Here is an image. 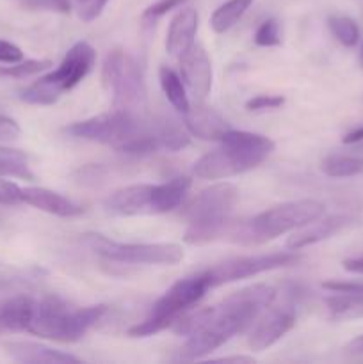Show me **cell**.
<instances>
[{
  "mask_svg": "<svg viewBox=\"0 0 363 364\" xmlns=\"http://www.w3.org/2000/svg\"><path fill=\"white\" fill-rule=\"evenodd\" d=\"M180 77L194 103H205L212 91L214 68L212 59L201 45H194L180 57Z\"/></svg>",
  "mask_w": 363,
  "mask_h": 364,
  "instance_id": "cell-13",
  "label": "cell"
},
{
  "mask_svg": "<svg viewBox=\"0 0 363 364\" xmlns=\"http://www.w3.org/2000/svg\"><path fill=\"white\" fill-rule=\"evenodd\" d=\"M0 329H2V327H0Z\"/></svg>",
  "mask_w": 363,
  "mask_h": 364,
  "instance_id": "cell-48",
  "label": "cell"
},
{
  "mask_svg": "<svg viewBox=\"0 0 363 364\" xmlns=\"http://www.w3.org/2000/svg\"><path fill=\"white\" fill-rule=\"evenodd\" d=\"M362 141H363V124L362 127L354 128V130L347 132V134L342 137V142H344V144H349V146H356L358 142H362Z\"/></svg>",
  "mask_w": 363,
  "mask_h": 364,
  "instance_id": "cell-41",
  "label": "cell"
},
{
  "mask_svg": "<svg viewBox=\"0 0 363 364\" xmlns=\"http://www.w3.org/2000/svg\"><path fill=\"white\" fill-rule=\"evenodd\" d=\"M52 66V60L48 59H23L16 64H7V66H0V77L6 78H21L34 77V75L43 73Z\"/></svg>",
  "mask_w": 363,
  "mask_h": 364,
  "instance_id": "cell-30",
  "label": "cell"
},
{
  "mask_svg": "<svg viewBox=\"0 0 363 364\" xmlns=\"http://www.w3.org/2000/svg\"><path fill=\"white\" fill-rule=\"evenodd\" d=\"M88 245L109 263L121 265H178L184 259V247L178 244L157 242V244H135L116 242L103 235H89Z\"/></svg>",
  "mask_w": 363,
  "mask_h": 364,
  "instance_id": "cell-9",
  "label": "cell"
},
{
  "mask_svg": "<svg viewBox=\"0 0 363 364\" xmlns=\"http://www.w3.org/2000/svg\"><path fill=\"white\" fill-rule=\"evenodd\" d=\"M327 28L333 34V38L345 48H354L362 39L358 23L351 16L345 14H331L327 16Z\"/></svg>",
  "mask_w": 363,
  "mask_h": 364,
  "instance_id": "cell-28",
  "label": "cell"
},
{
  "mask_svg": "<svg viewBox=\"0 0 363 364\" xmlns=\"http://www.w3.org/2000/svg\"><path fill=\"white\" fill-rule=\"evenodd\" d=\"M18 201L60 219H70L84 213V206L45 187H18Z\"/></svg>",
  "mask_w": 363,
  "mask_h": 364,
  "instance_id": "cell-15",
  "label": "cell"
},
{
  "mask_svg": "<svg viewBox=\"0 0 363 364\" xmlns=\"http://www.w3.org/2000/svg\"><path fill=\"white\" fill-rule=\"evenodd\" d=\"M159 80L160 87H162L164 96L167 98V102L171 103L177 112H180L184 116L189 109H191V100H189L187 87H185L184 80H182L180 75L169 66H160L159 68Z\"/></svg>",
  "mask_w": 363,
  "mask_h": 364,
  "instance_id": "cell-23",
  "label": "cell"
},
{
  "mask_svg": "<svg viewBox=\"0 0 363 364\" xmlns=\"http://www.w3.org/2000/svg\"><path fill=\"white\" fill-rule=\"evenodd\" d=\"M285 98L280 95H256L246 102V109L249 112H265V110L281 109Z\"/></svg>",
  "mask_w": 363,
  "mask_h": 364,
  "instance_id": "cell-34",
  "label": "cell"
},
{
  "mask_svg": "<svg viewBox=\"0 0 363 364\" xmlns=\"http://www.w3.org/2000/svg\"><path fill=\"white\" fill-rule=\"evenodd\" d=\"M276 299V290L265 283H256L233 291L219 304L212 306V315L203 331L187 338L178 350L180 361H201L237 334L246 333L260 313Z\"/></svg>",
  "mask_w": 363,
  "mask_h": 364,
  "instance_id": "cell-1",
  "label": "cell"
},
{
  "mask_svg": "<svg viewBox=\"0 0 363 364\" xmlns=\"http://www.w3.org/2000/svg\"><path fill=\"white\" fill-rule=\"evenodd\" d=\"M102 82L110 95L112 109L146 114L148 91L137 57L123 48L109 50L102 64Z\"/></svg>",
  "mask_w": 363,
  "mask_h": 364,
  "instance_id": "cell-8",
  "label": "cell"
},
{
  "mask_svg": "<svg viewBox=\"0 0 363 364\" xmlns=\"http://www.w3.org/2000/svg\"><path fill=\"white\" fill-rule=\"evenodd\" d=\"M301 259L298 251L283 252H265V255H253V256H238V258L226 259L223 263H217L216 267L209 269L210 283L212 288L223 287V284L235 283V281L249 279V277L260 276L263 272H270V270L285 269V267H292Z\"/></svg>",
  "mask_w": 363,
  "mask_h": 364,
  "instance_id": "cell-11",
  "label": "cell"
},
{
  "mask_svg": "<svg viewBox=\"0 0 363 364\" xmlns=\"http://www.w3.org/2000/svg\"><path fill=\"white\" fill-rule=\"evenodd\" d=\"M322 288L327 291L363 295V283H356V281H326V283L322 284Z\"/></svg>",
  "mask_w": 363,
  "mask_h": 364,
  "instance_id": "cell-39",
  "label": "cell"
},
{
  "mask_svg": "<svg viewBox=\"0 0 363 364\" xmlns=\"http://www.w3.org/2000/svg\"><path fill=\"white\" fill-rule=\"evenodd\" d=\"M18 4L28 11H48L57 14H68L73 7L71 0H18Z\"/></svg>",
  "mask_w": 363,
  "mask_h": 364,
  "instance_id": "cell-33",
  "label": "cell"
},
{
  "mask_svg": "<svg viewBox=\"0 0 363 364\" xmlns=\"http://www.w3.org/2000/svg\"><path fill=\"white\" fill-rule=\"evenodd\" d=\"M210 315H212V306L209 308H199V309H189L187 313L180 316L177 322L173 323L171 329L178 334V336L191 338L194 334H198L199 331H203L209 323Z\"/></svg>",
  "mask_w": 363,
  "mask_h": 364,
  "instance_id": "cell-29",
  "label": "cell"
},
{
  "mask_svg": "<svg viewBox=\"0 0 363 364\" xmlns=\"http://www.w3.org/2000/svg\"><path fill=\"white\" fill-rule=\"evenodd\" d=\"M347 223L349 219L344 215H320L319 219L312 220V223L292 231V235L287 240V249L301 251V249L310 247V245L327 240L335 233H338Z\"/></svg>",
  "mask_w": 363,
  "mask_h": 364,
  "instance_id": "cell-18",
  "label": "cell"
},
{
  "mask_svg": "<svg viewBox=\"0 0 363 364\" xmlns=\"http://www.w3.org/2000/svg\"><path fill=\"white\" fill-rule=\"evenodd\" d=\"M253 0H226L224 4H221L216 11L210 16V27L216 34H224V32L230 31L231 27L241 21V18L244 16L246 11L251 7Z\"/></svg>",
  "mask_w": 363,
  "mask_h": 364,
  "instance_id": "cell-25",
  "label": "cell"
},
{
  "mask_svg": "<svg viewBox=\"0 0 363 364\" xmlns=\"http://www.w3.org/2000/svg\"><path fill=\"white\" fill-rule=\"evenodd\" d=\"M191 178L177 176L164 183L155 185V203H157V215L174 212L184 205L189 191H191Z\"/></svg>",
  "mask_w": 363,
  "mask_h": 364,
  "instance_id": "cell-21",
  "label": "cell"
},
{
  "mask_svg": "<svg viewBox=\"0 0 363 364\" xmlns=\"http://www.w3.org/2000/svg\"><path fill=\"white\" fill-rule=\"evenodd\" d=\"M330 297L324 299L327 315L335 322H347V320L363 318V295L342 294L330 291Z\"/></svg>",
  "mask_w": 363,
  "mask_h": 364,
  "instance_id": "cell-22",
  "label": "cell"
},
{
  "mask_svg": "<svg viewBox=\"0 0 363 364\" xmlns=\"http://www.w3.org/2000/svg\"><path fill=\"white\" fill-rule=\"evenodd\" d=\"M238 201V188L221 181L203 188L194 199L182 206L180 217L187 223L184 242L189 245H205L223 237H230L231 212Z\"/></svg>",
  "mask_w": 363,
  "mask_h": 364,
  "instance_id": "cell-3",
  "label": "cell"
},
{
  "mask_svg": "<svg viewBox=\"0 0 363 364\" xmlns=\"http://www.w3.org/2000/svg\"><path fill=\"white\" fill-rule=\"evenodd\" d=\"M21 137V127L16 119L0 114V142H14Z\"/></svg>",
  "mask_w": 363,
  "mask_h": 364,
  "instance_id": "cell-36",
  "label": "cell"
},
{
  "mask_svg": "<svg viewBox=\"0 0 363 364\" xmlns=\"http://www.w3.org/2000/svg\"><path fill=\"white\" fill-rule=\"evenodd\" d=\"M199 27V14L194 7H184L177 11L169 21L166 34V50L171 57L180 59L185 52L196 45V34Z\"/></svg>",
  "mask_w": 363,
  "mask_h": 364,
  "instance_id": "cell-17",
  "label": "cell"
},
{
  "mask_svg": "<svg viewBox=\"0 0 363 364\" xmlns=\"http://www.w3.org/2000/svg\"><path fill=\"white\" fill-rule=\"evenodd\" d=\"M144 124V114L112 109L110 112L98 114V116L88 117L84 121L68 124L64 132L73 139L98 142V144L112 146L114 149H117L123 142L134 137Z\"/></svg>",
  "mask_w": 363,
  "mask_h": 364,
  "instance_id": "cell-10",
  "label": "cell"
},
{
  "mask_svg": "<svg viewBox=\"0 0 363 364\" xmlns=\"http://www.w3.org/2000/svg\"><path fill=\"white\" fill-rule=\"evenodd\" d=\"M152 124L153 130H155L157 139H159L160 142V148H162L164 151L177 153L191 146V134L185 130V127L182 128L177 121L167 117V119L153 121Z\"/></svg>",
  "mask_w": 363,
  "mask_h": 364,
  "instance_id": "cell-24",
  "label": "cell"
},
{
  "mask_svg": "<svg viewBox=\"0 0 363 364\" xmlns=\"http://www.w3.org/2000/svg\"><path fill=\"white\" fill-rule=\"evenodd\" d=\"M36 299L31 295H14L0 302V327L11 333H27L34 313Z\"/></svg>",
  "mask_w": 363,
  "mask_h": 364,
  "instance_id": "cell-20",
  "label": "cell"
},
{
  "mask_svg": "<svg viewBox=\"0 0 363 364\" xmlns=\"http://www.w3.org/2000/svg\"><path fill=\"white\" fill-rule=\"evenodd\" d=\"M105 313V304L70 308L57 295H45L36 301L27 333L60 343H75L82 340Z\"/></svg>",
  "mask_w": 363,
  "mask_h": 364,
  "instance_id": "cell-4",
  "label": "cell"
},
{
  "mask_svg": "<svg viewBox=\"0 0 363 364\" xmlns=\"http://www.w3.org/2000/svg\"><path fill=\"white\" fill-rule=\"evenodd\" d=\"M344 269L351 274H358V276H363V256H352V258H347L342 262Z\"/></svg>",
  "mask_w": 363,
  "mask_h": 364,
  "instance_id": "cell-40",
  "label": "cell"
},
{
  "mask_svg": "<svg viewBox=\"0 0 363 364\" xmlns=\"http://www.w3.org/2000/svg\"><path fill=\"white\" fill-rule=\"evenodd\" d=\"M217 361H233V363H253L255 359L249 358V355H224V358H219Z\"/></svg>",
  "mask_w": 363,
  "mask_h": 364,
  "instance_id": "cell-43",
  "label": "cell"
},
{
  "mask_svg": "<svg viewBox=\"0 0 363 364\" xmlns=\"http://www.w3.org/2000/svg\"><path fill=\"white\" fill-rule=\"evenodd\" d=\"M107 4H109V0H80L75 6H77L78 18L84 23H91V21H95L103 13Z\"/></svg>",
  "mask_w": 363,
  "mask_h": 364,
  "instance_id": "cell-35",
  "label": "cell"
},
{
  "mask_svg": "<svg viewBox=\"0 0 363 364\" xmlns=\"http://www.w3.org/2000/svg\"><path fill=\"white\" fill-rule=\"evenodd\" d=\"M103 206L110 213L121 217L135 215H157L155 185L153 183H134L121 187L107 196Z\"/></svg>",
  "mask_w": 363,
  "mask_h": 364,
  "instance_id": "cell-14",
  "label": "cell"
},
{
  "mask_svg": "<svg viewBox=\"0 0 363 364\" xmlns=\"http://www.w3.org/2000/svg\"><path fill=\"white\" fill-rule=\"evenodd\" d=\"M356 151H358V153H363V141H362V142H358V144H356Z\"/></svg>",
  "mask_w": 363,
  "mask_h": 364,
  "instance_id": "cell-46",
  "label": "cell"
},
{
  "mask_svg": "<svg viewBox=\"0 0 363 364\" xmlns=\"http://www.w3.org/2000/svg\"><path fill=\"white\" fill-rule=\"evenodd\" d=\"M95 63L96 50L88 41H77L68 50L56 70L48 71L38 80L28 84L27 87L21 89L18 98L28 105H53L59 102L64 92L77 87L91 73Z\"/></svg>",
  "mask_w": 363,
  "mask_h": 364,
  "instance_id": "cell-6",
  "label": "cell"
},
{
  "mask_svg": "<svg viewBox=\"0 0 363 364\" xmlns=\"http://www.w3.org/2000/svg\"><path fill=\"white\" fill-rule=\"evenodd\" d=\"M320 169L330 178H352L363 173V159L358 155H327Z\"/></svg>",
  "mask_w": 363,
  "mask_h": 364,
  "instance_id": "cell-27",
  "label": "cell"
},
{
  "mask_svg": "<svg viewBox=\"0 0 363 364\" xmlns=\"http://www.w3.org/2000/svg\"><path fill=\"white\" fill-rule=\"evenodd\" d=\"M23 60V52L14 43L0 39V63L2 64H16Z\"/></svg>",
  "mask_w": 363,
  "mask_h": 364,
  "instance_id": "cell-38",
  "label": "cell"
},
{
  "mask_svg": "<svg viewBox=\"0 0 363 364\" xmlns=\"http://www.w3.org/2000/svg\"><path fill=\"white\" fill-rule=\"evenodd\" d=\"M324 212L326 206L317 199L281 203L258 213L248 223H233L230 238L238 244H263L319 219Z\"/></svg>",
  "mask_w": 363,
  "mask_h": 364,
  "instance_id": "cell-5",
  "label": "cell"
},
{
  "mask_svg": "<svg viewBox=\"0 0 363 364\" xmlns=\"http://www.w3.org/2000/svg\"><path fill=\"white\" fill-rule=\"evenodd\" d=\"M182 2H184V0H157L155 4H152V6L144 11L142 18H144V20H157V18L164 16V14L169 13L171 9L180 6Z\"/></svg>",
  "mask_w": 363,
  "mask_h": 364,
  "instance_id": "cell-37",
  "label": "cell"
},
{
  "mask_svg": "<svg viewBox=\"0 0 363 364\" xmlns=\"http://www.w3.org/2000/svg\"><path fill=\"white\" fill-rule=\"evenodd\" d=\"M182 117H184L185 130L199 141L219 142L223 135L231 128L217 110H214L212 107H206L205 103L191 105V109Z\"/></svg>",
  "mask_w": 363,
  "mask_h": 364,
  "instance_id": "cell-16",
  "label": "cell"
},
{
  "mask_svg": "<svg viewBox=\"0 0 363 364\" xmlns=\"http://www.w3.org/2000/svg\"><path fill=\"white\" fill-rule=\"evenodd\" d=\"M253 41L256 46L262 48H273V46L281 45V25L276 18H267L256 27Z\"/></svg>",
  "mask_w": 363,
  "mask_h": 364,
  "instance_id": "cell-32",
  "label": "cell"
},
{
  "mask_svg": "<svg viewBox=\"0 0 363 364\" xmlns=\"http://www.w3.org/2000/svg\"><path fill=\"white\" fill-rule=\"evenodd\" d=\"M359 66L363 68V41H362V48H359Z\"/></svg>",
  "mask_w": 363,
  "mask_h": 364,
  "instance_id": "cell-45",
  "label": "cell"
},
{
  "mask_svg": "<svg viewBox=\"0 0 363 364\" xmlns=\"http://www.w3.org/2000/svg\"><path fill=\"white\" fill-rule=\"evenodd\" d=\"M0 205H11V203H9V199L6 198V194H4L2 191H0Z\"/></svg>",
  "mask_w": 363,
  "mask_h": 364,
  "instance_id": "cell-44",
  "label": "cell"
},
{
  "mask_svg": "<svg viewBox=\"0 0 363 364\" xmlns=\"http://www.w3.org/2000/svg\"><path fill=\"white\" fill-rule=\"evenodd\" d=\"M345 352L351 355H363V334L349 341V343L345 345Z\"/></svg>",
  "mask_w": 363,
  "mask_h": 364,
  "instance_id": "cell-42",
  "label": "cell"
},
{
  "mask_svg": "<svg viewBox=\"0 0 363 364\" xmlns=\"http://www.w3.org/2000/svg\"><path fill=\"white\" fill-rule=\"evenodd\" d=\"M0 178L34 181V173L28 167L27 155L20 149L0 148Z\"/></svg>",
  "mask_w": 363,
  "mask_h": 364,
  "instance_id": "cell-26",
  "label": "cell"
},
{
  "mask_svg": "<svg viewBox=\"0 0 363 364\" xmlns=\"http://www.w3.org/2000/svg\"><path fill=\"white\" fill-rule=\"evenodd\" d=\"M77 2H80V0H75V4H77Z\"/></svg>",
  "mask_w": 363,
  "mask_h": 364,
  "instance_id": "cell-47",
  "label": "cell"
},
{
  "mask_svg": "<svg viewBox=\"0 0 363 364\" xmlns=\"http://www.w3.org/2000/svg\"><path fill=\"white\" fill-rule=\"evenodd\" d=\"M109 173V167L103 166V164H85V166L75 169L71 176H73L75 183L80 185V187L98 188L105 183Z\"/></svg>",
  "mask_w": 363,
  "mask_h": 364,
  "instance_id": "cell-31",
  "label": "cell"
},
{
  "mask_svg": "<svg viewBox=\"0 0 363 364\" xmlns=\"http://www.w3.org/2000/svg\"><path fill=\"white\" fill-rule=\"evenodd\" d=\"M295 306H273L263 309L258 318L251 323L248 333V345L251 350L263 352L276 345L287 333H290L295 326Z\"/></svg>",
  "mask_w": 363,
  "mask_h": 364,
  "instance_id": "cell-12",
  "label": "cell"
},
{
  "mask_svg": "<svg viewBox=\"0 0 363 364\" xmlns=\"http://www.w3.org/2000/svg\"><path fill=\"white\" fill-rule=\"evenodd\" d=\"M209 290H212V283L206 270L182 277L162 297L153 302L148 316L142 322L132 326L127 334L130 338H146L169 329L184 313L194 308Z\"/></svg>",
  "mask_w": 363,
  "mask_h": 364,
  "instance_id": "cell-7",
  "label": "cell"
},
{
  "mask_svg": "<svg viewBox=\"0 0 363 364\" xmlns=\"http://www.w3.org/2000/svg\"><path fill=\"white\" fill-rule=\"evenodd\" d=\"M274 148V141L265 135L230 128L216 149L196 160L192 173L201 180H226L238 176L265 162Z\"/></svg>",
  "mask_w": 363,
  "mask_h": 364,
  "instance_id": "cell-2",
  "label": "cell"
},
{
  "mask_svg": "<svg viewBox=\"0 0 363 364\" xmlns=\"http://www.w3.org/2000/svg\"><path fill=\"white\" fill-rule=\"evenodd\" d=\"M7 355L13 361L23 364H64V363H80V359L68 352L56 350L36 341H7L4 345Z\"/></svg>",
  "mask_w": 363,
  "mask_h": 364,
  "instance_id": "cell-19",
  "label": "cell"
}]
</instances>
